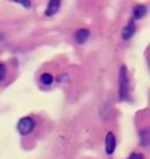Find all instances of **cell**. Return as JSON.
<instances>
[{"instance_id": "1", "label": "cell", "mask_w": 150, "mask_h": 159, "mask_svg": "<svg viewBox=\"0 0 150 159\" xmlns=\"http://www.w3.org/2000/svg\"><path fill=\"white\" fill-rule=\"evenodd\" d=\"M128 91H130L128 72H127L125 66H122L120 70H119V98L120 100H128Z\"/></svg>"}, {"instance_id": "2", "label": "cell", "mask_w": 150, "mask_h": 159, "mask_svg": "<svg viewBox=\"0 0 150 159\" xmlns=\"http://www.w3.org/2000/svg\"><path fill=\"white\" fill-rule=\"evenodd\" d=\"M35 126H36V122H35L31 117H24V119H21L19 123H17V131H19L21 134L27 136V134H30V133L35 129Z\"/></svg>"}, {"instance_id": "3", "label": "cell", "mask_w": 150, "mask_h": 159, "mask_svg": "<svg viewBox=\"0 0 150 159\" xmlns=\"http://www.w3.org/2000/svg\"><path fill=\"white\" fill-rule=\"evenodd\" d=\"M114 148H116V136L110 131V133L106 134V140H105L106 154H113V153H114Z\"/></svg>"}, {"instance_id": "4", "label": "cell", "mask_w": 150, "mask_h": 159, "mask_svg": "<svg viewBox=\"0 0 150 159\" xmlns=\"http://www.w3.org/2000/svg\"><path fill=\"white\" fill-rule=\"evenodd\" d=\"M59 7H61L59 0H50L49 5H47V8H45V16H53V14H56L58 10H59Z\"/></svg>"}, {"instance_id": "5", "label": "cell", "mask_w": 150, "mask_h": 159, "mask_svg": "<svg viewBox=\"0 0 150 159\" xmlns=\"http://www.w3.org/2000/svg\"><path fill=\"white\" fill-rule=\"evenodd\" d=\"M134 31H136V25H134L133 20H130V22L125 25V28L122 30V38L127 41V39H130V38L134 34Z\"/></svg>"}, {"instance_id": "6", "label": "cell", "mask_w": 150, "mask_h": 159, "mask_svg": "<svg viewBox=\"0 0 150 159\" xmlns=\"http://www.w3.org/2000/svg\"><path fill=\"white\" fill-rule=\"evenodd\" d=\"M88 38H89V30H86V28H80V30L75 31V41H77L78 44L86 42Z\"/></svg>"}, {"instance_id": "7", "label": "cell", "mask_w": 150, "mask_h": 159, "mask_svg": "<svg viewBox=\"0 0 150 159\" xmlns=\"http://www.w3.org/2000/svg\"><path fill=\"white\" fill-rule=\"evenodd\" d=\"M145 13H147V8L144 5H136L133 8V17L134 19H142L145 16Z\"/></svg>"}, {"instance_id": "8", "label": "cell", "mask_w": 150, "mask_h": 159, "mask_svg": "<svg viewBox=\"0 0 150 159\" xmlns=\"http://www.w3.org/2000/svg\"><path fill=\"white\" fill-rule=\"evenodd\" d=\"M141 143L142 145H150V129L148 128H145V129H142L141 131Z\"/></svg>"}, {"instance_id": "9", "label": "cell", "mask_w": 150, "mask_h": 159, "mask_svg": "<svg viewBox=\"0 0 150 159\" xmlns=\"http://www.w3.org/2000/svg\"><path fill=\"white\" fill-rule=\"evenodd\" d=\"M41 83L44 84V86H50L52 83H53V75L52 73H42L41 75Z\"/></svg>"}, {"instance_id": "10", "label": "cell", "mask_w": 150, "mask_h": 159, "mask_svg": "<svg viewBox=\"0 0 150 159\" xmlns=\"http://www.w3.org/2000/svg\"><path fill=\"white\" fill-rule=\"evenodd\" d=\"M5 75H7V67H5V64H0V81L5 78Z\"/></svg>"}, {"instance_id": "11", "label": "cell", "mask_w": 150, "mask_h": 159, "mask_svg": "<svg viewBox=\"0 0 150 159\" xmlns=\"http://www.w3.org/2000/svg\"><path fill=\"white\" fill-rule=\"evenodd\" d=\"M127 159H144V156H142L141 153H133V154H130Z\"/></svg>"}, {"instance_id": "12", "label": "cell", "mask_w": 150, "mask_h": 159, "mask_svg": "<svg viewBox=\"0 0 150 159\" xmlns=\"http://www.w3.org/2000/svg\"><path fill=\"white\" fill-rule=\"evenodd\" d=\"M17 3H21V5H22V7H25V8H30V5H31L30 2H17Z\"/></svg>"}]
</instances>
